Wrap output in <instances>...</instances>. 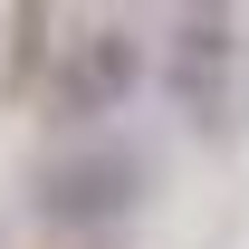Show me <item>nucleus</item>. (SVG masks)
Here are the masks:
<instances>
[{
  "label": "nucleus",
  "mask_w": 249,
  "mask_h": 249,
  "mask_svg": "<svg viewBox=\"0 0 249 249\" xmlns=\"http://www.w3.org/2000/svg\"><path fill=\"white\" fill-rule=\"evenodd\" d=\"M240 67H249V38H240V0H182L173 10V38H163V87L201 134H230L240 115Z\"/></svg>",
  "instance_id": "obj_1"
},
{
  "label": "nucleus",
  "mask_w": 249,
  "mask_h": 249,
  "mask_svg": "<svg viewBox=\"0 0 249 249\" xmlns=\"http://www.w3.org/2000/svg\"><path fill=\"white\" fill-rule=\"evenodd\" d=\"M134 201H144V163L134 154H77L38 182L48 230H115V220H134Z\"/></svg>",
  "instance_id": "obj_2"
},
{
  "label": "nucleus",
  "mask_w": 249,
  "mask_h": 249,
  "mask_svg": "<svg viewBox=\"0 0 249 249\" xmlns=\"http://www.w3.org/2000/svg\"><path fill=\"white\" fill-rule=\"evenodd\" d=\"M134 77H144V48L124 29H87L67 48V67L48 77V96H58V115H106V106L134 96Z\"/></svg>",
  "instance_id": "obj_3"
}]
</instances>
